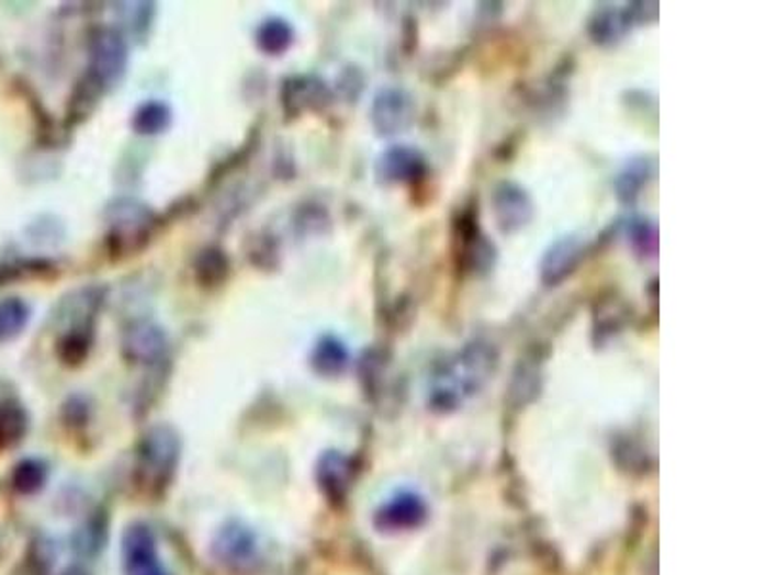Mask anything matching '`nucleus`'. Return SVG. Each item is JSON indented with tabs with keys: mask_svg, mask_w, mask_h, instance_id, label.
<instances>
[{
	"mask_svg": "<svg viewBox=\"0 0 767 575\" xmlns=\"http://www.w3.org/2000/svg\"><path fill=\"white\" fill-rule=\"evenodd\" d=\"M417 115V104L409 92L399 87H386L374 94L371 122L382 137H394L409 129Z\"/></svg>",
	"mask_w": 767,
	"mask_h": 575,
	"instance_id": "39448f33",
	"label": "nucleus"
},
{
	"mask_svg": "<svg viewBox=\"0 0 767 575\" xmlns=\"http://www.w3.org/2000/svg\"><path fill=\"white\" fill-rule=\"evenodd\" d=\"M27 431V413L22 405L7 402L0 403V451L14 447L22 441Z\"/></svg>",
	"mask_w": 767,
	"mask_h": 575,
	"instance_id": "aec40b11",
	"label": "nucleus"
},
{
	"mask_svg": "<svg viewBox=\"0 0 767 575\" xmlns=\"http://www.w3.org/2000/svg\"><path fill=\"white\" fill-rule=\"evenodd\" d=\"M658 2H630L623 8L600 4L593 10L587 22V33L595 45H618L635 25L654 22L658 18Z\"/></svg>",
	"mask_w": 767,
	"mask_h": 575,
	"instance_id": "f03ea898",
	"label": "nucleus"
},
{
	"mask_svg": "<svg viewBox=\"0 0 767 575\" xmlns=\"http://www.w3.org/2000/svg\"><path fill=\"white\" fill-rule=\"evenodd\" d=\"M129 61V48L125 38L115 30L94 31L89 41V76L102 87H110L122 79Z\"/></svg>",
	"mask_w": 767,
	"mask_h": 575,
	"instance_id": "20e7f679",
	"label": "nucleus"
},
{
	"mask_svg": "<svg viewBox=\"0 0 767 575\" xmlns=\"http://www.w3.org/2000/svg\"><path fill=\"white\" fill-rule=\"evenodd\" d=\"M625 233H628V243L631 244V248L639 258L648 259L656 256L658 230H656L653 221H648L646 217H633V219L628 221Z\"/></svg>",
	"mask_w": 767,
	"mask_h": 575,
	"instance_id": "412c9836",
	"label": "nucleus"
},
{
	"mask_svg": "<svg viewBox=\"0 0 767 575\" xmlns=\"http://www.w3.org/2000/svg\"><path fill=\"white\" fill-rule=\"evenodd\" d=\"M585 244L577 236H563L549 246L540 263L541 282L545 286H559L584 261Z\"/></svg>",
	"mask_w": 767,
	"mask_h": 575,
	"instance_id": "1a4fd4ad",
	"label": "nucleus"
},
{
	"mask_svg": "<svg viewBox=\"0 0 767 575\" xmlns=\"http://www.w3.org/2000/svg\"><path fill=\"white\" fill-rule=\"evenodd\" d=\"M61 575H89V574H84L83 570L69 568V570H66V572H64V574H61Z\"/></svg>",
	"mask_w": 767,
	"mask_h": 575,
	"instance_id": "b1692460",
	"label": "nucleus"
},
{
	"mask_svg": "<svg viewBox=\"0 0 767 575\" xmlns=\"http://www.w3.org/2000/svg\"><path fill=\"white\" fill-rule=\"evenodd\" d=\"M495 223L505 235H515L528 227L533 219V200L525 187L517 182L505 181L497 184L492 196Z\"/></svg>",
	"mask_w": 767,
	"mask_h": 575,
	"instance_id": "423d86ee",
	"label": "nucleus"
},
{
	"mask_svg": "<svg viewBox=\"0 0 767 575\" xmlns=\"http://www.w3.org/2000/svg\"><path fill=\"white\" fill-rule=\"evenodd\" d=\"M123 564L127 575H166L158 564L156 541L146 526H133L123 538Z\"/></svg>",
	"mask_w": 767,
	"mask_h": 575,
	"instance_id": "9d476101",
	"label": "nucleus"
},
{
	"mask_svg": "<svg viewBox=\"0 0 767 575\" xmlns=\"http://www.w3.org/2000/svg\"><path fill=\"white\" fill-rule=\"evenodd\" d=\"M350 363V351L342 340L336 336H323L312 353V364L315 372L323 376H338L348 369Z\"/></svg>",
	"mask_w": 767,
	"mask_h": 575,
	"instance_id": "2eb2a0df",
	"label": "nucleus"
},
{
	"mask_svg": "<svg viewBox=\"0 0 767 575\" xmlns=\"http://www.w3.org/2000/svg\"><path fill=\"white\" fill-rule=\"evenodd\" d=\"M46 480V470L38 461H23L15 466L12 485L18 493L31 495L38 492Z\"/></svg>",
	"mask_w": 767,
	"mask_h": 575,
	"instance_id": "5701e85b",
	"label": "nucleus"
},
{
	"mask_svg": "<svg viewBox=\"0 0 767 575\" xmlns=\"http://www.w3.org/2000/svg\"><path fill=\"white\" fill-rule=\"evenodd\" d=\"M131 125L138 135H146V137L160 135L171 125V110L163 102L150 100V102H145L143 106L137 108V112L133 114V120H131Z\"/></svg>",
	"mask_w": 767,
	"mask_h": 575,
	"instance_id": "a211bd4d",
	"label": "nucleus"
},
{
	"mask_svg": "<svg viewBox=\"0 0 767 575\" xmlns=\"http://www.w3.org/2000/svg\"><path fill=\"white\" fill-rule=\"evenodd\" d=\"M654 174V161L646 156H639L625 164L614 181L616 196L625 205H633L641 196Z\"/></svg>",
	"mask_w": 767,
	"mask_h": 575,
	"instance_id": "4468645a",
	"label": "nucleus"
},
{
	"mask_svg": "<svg viewBox=\"0 0 767 575\" xmlns=\"http://www.w3.org/2000/svg\"><path fill=\"white\" fill-rule=\"evenodd\" d=\"M478 223V210L474 205L461 210L455 219V258L463 273L486 277L497 261V248Z\"/></svg>",
	"mask_w": 767,
	"mask_h": 575,
	"instance_id": "7ed1b4c3",
	"label": "nucleus"
},
{
	"mask_svg": "<svg viewBox=\"0 0 767 575\" xmlns=\"http://www.w3.org/2000/svg\"><path fill=\"white\" fill-rule=\"evenodd\" d=\"M215 551L221 561L240 566L250 562L256 553V539L250 531L244 530L240 526L228 528L221 533L219 541L215 543Z\"/></svg>",
	"mask_w": 767,
	"mask_h": 575,
	"instance_id": "dca6fc26",
	"label": "nucleus"
},
{
	"mask_svg": "<svg viewBox=\"0 0 767 575\" xmlns=\"http://www.w3.org/2000/svg\"><path fill=\"white\" fill-rule=\"evenodd\" d=\"M284 110L290 114H300L304 110H320L330 102L327 83L317 77H294L282 89Z\"/></svg>",
	"mask_w": 767,
	"mask_h": 575,
	"instance_id": "f8f14e48",
	"label": "nucleus"
},
{
	"mask_svg": "<svg viewBox=\"0 0 767 575\" xmlns=\"http://www.w3.org/2000/svg\"><path fill=\"white\" fill-rule=\"evenodd\" d=\"M166 351V334L153 323H138L123 336V353L135 363H153Z\"/></svg>",
	"mask_w": 767,
	"mask_h": 575,
	"instance_id": "ddd939ff",
	"label": "nucleus"
},
{
	"mask_svg": "<svg viewBox=\"0 0 767 575\" xmlns=\"http://www.w3.org/2000/svg\"><path fill=\"white\" fill-rule=\"evenodd\" d=\"M112 223H114V233H112L114 251H127L131 248L135 250V244L143 246L146 243V235L150 227V213L145 205L125 202L115 210Z\"/></svg>",
	"mask_w": 767,
	"mask_h": 575,
	"instance_id": "9b49d317",
	"label": "nucleus"
},
{
	"mask_svg": "<svg viewBox=\"0 0 767 575\" xmlns=\"http://www.w3.org/2000/svg\"><path fill=\"white\" fill-rule=\"evenodd\" d=\"M256 43L261 53L269 56H281L294 43V30L282 18H269L256 31Z\"/></svg>",
	"mask_w": 767,
	"mask_h": 575,
	"instance_id": "f3484780",
	"label": "nucleus"
},
{
	"mask_svg": "<svg viewBox=\"0 0 767 575\" xmlns=\"http://www.w3.org/2000/svg\"><path fill=\"white\" fill-rule=\"evenodd\" d=\"M497 364L499 353L494 343L486 340L464 343L432 372L426 395L428 407L440 415L461 409L466 399L486 386L487 380L494 379Z\"/></svg>",
	"mask_w": 767,
	"mask_h": 575,
	"instance_id": "f257e3e1",
	"label": "nucleus"
},
{
	"mask_svg": "<svg viewBox=\"0 0 767 575\" xmlns=\"http://www.w3.org/2000/svg\"><path fill=\"white\" fill-rule=\"evenodd\" d=\"M428 171L425 154L407 144H395L387 150L382 151L374 173L376 179L384 184H410L425 177Z\"/></svg>",
	"mask_w": 767,
	"mask_h": 575,
	"instance_id": "6e6552de",
	"label": "nucleus"
},
{
	"mask_svg": "<svg viewBox=\"0 0 767 575\" xmlns=\"http://www.w3.org/2000/svg\"><path fill=\"white\" fill-rule=\"evenodd\" d=\"M177 439L168 428H154L146 433L140 447L138 469L145 474V485H161L168 482L177 462Z\"/></svg>",
	"mask_w": 767,
	"mask_h": 575,
	"instance_id": "0eeeda50",
	"label": "nucleus"
},
{
	"mask_svg": "<svg viewBox=\"0 0 767 575\" xmlns=\"http://www.w3.org/2000/svg\"><path fill=\"white\" fill-rule=\"evenodd\" d=\"M31 309L20 297H7L0 302V343L14 340L30 323Z\"/></svg>",
	"mask_w": 767,
	"mask_h": 575,
	"instance_id": "6ab92c4d",
	"label": "nucleus"
},
{
	"mask_svg": "<svg viewBox=\"0 0 767 575\" xmlns=\"http://www.w3.org/2000/svg\"><path fill=\"white\" fill-rule=\"evenodd\" d=\"M228 261L221 250H205L198 256L194 274L202 286H217L227 277Z\"/></svg>",
	"mask_w": 767,
	"mask_h": 575,
	"instance_id": "4be33fe9",
	"label": "nucleus"
}]
</instances>
